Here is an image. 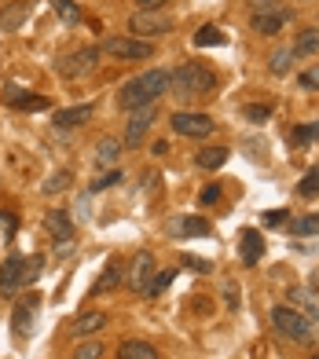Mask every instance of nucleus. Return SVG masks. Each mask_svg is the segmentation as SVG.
Masks as SVG:
<instances>
[{
	"label": "nucleus",
	"mask_w": 319,
	"mask_h": 359,
	"mask_svg": "<svg viewBox=\"0 0 319 359\" xmlns=\"http://www.w3.org/2000/svg\"><path fill=\"white\" fill-rule=\"evenodd\" d=\"M26 286V275H22V257H8L4 264H0V293L11 297V293H19Z\"/></svg>",
	"instance_id": "obj_13"
},
{
	"label": "nucleus",
	"mask_w": 319,
	"mask_h": 359,
	"mask_svg": "<svg viewBox=\"0 0 319 359\" xmlns=\"http://www.w3.org/2000/svg\"><path fill=\"white\" fill-rule=\"evenodd\" d=\"M154 271H158V264H154V257L147 253V250H140L136 257H133V268H129V290L133 293H147V286H151V279H154Z\"/></svg>",
	"instance_id": "obj_9"
},
{
	"label": "nucleus",
	"mask_w": 319,
	"mask_h": 359,
	"mask_svg": "<svg viewBox=\"0 0 319 359\" xmlns=\"http://www.w3.org/2000/svg\"><path fill=\"white\" fill-rule=\"evenodd\" d=\"M238 253H243V264L246 268H253L264 257V235L257 231V227H246V231L238 235Z\"/></svg>",
	"instance_id": "obj_15"
},
{
	"label": "nucleus",
	"mask_w": 319,
	"mask_h": 359,
	"mask_svg": "<svg viewBox=\"0 0 319 359\" xmlns=\"http://www.w3.org/2000/svg\"><path fill=\"white\" fill-rule=\"evenodd\" d=\"M169 125L177 136H187V140H205V136H213V128H217L210 114H191V110H177L169 118Z\"/></svg>",
	"instance_id": "obj_6"
},
{
	"label": "nucleus",
	"mask_w": 319,
	"mask_h": 359,
	"mask_svg": "<svg viewBox=\"0 0 319 359\" xmlns=\"http://www.w3.org/2000/svg\"><path fill=\"white\" fill-rule=\"evenodd\" d=\"M121 151H125V143H118L114 136H103L100 143H95L92 161H95L100 169H114V165H118V158H121Z\"/></svg>",
	"instance_id": "obj_17"
},
{
	"label": "nucleus",
	"mask_w": 319,
	"mask_h": 359,
	"mask_svg": "<svg viewBox=\"0 0 319 359\" xmlns=\"http://www.w3.org/2000/svg\"><path fill=\"white\" fill-rule=\"evenodd\" d=\"M118 180H121V169H107V172H103L100 180H95L92 187H88V191H92V194H95V191H107V187H114Z\"/></svg>",
	"instance_id": "obj_33"
},
{
	"label": "nucleus",
	"mask_w": 319,
	"mask_h": 359,
	"mask_svg": "<svg viewBox=\"0 0 319 359\" xmlns=\"http://www.w3.org/2000/svg\"><path fill=\"white\" fill-rule=\"evenodd\" d=\"M44 227H48V235L55 238V246H70L74 242V220L67 217V209H52V213L44 217Z\"/></svg>",
	"instance_id": "obj_14"
},
{
	"label": "nucleus",
	"mask_w": 319,
	"mask_h": 359,
	"mask_svg": "<svg viewBox=\"0 0 319 359\" xmlns=\"http://www.w3.org/2000/svg\"><path fill=\"white\" fill-rule=\"evenodd\" d=\"M22 19H26V4H22V0H15V4L0 15V29H19Z\"/></svg>",
	"instance_id": "obj_28"
},
{
	"label": "nucleus",
	"mask_w": 319,
	"mask_h": 359,
	"mask_svg": "<svg viewBox=\"0 0 319 359\" xmlns=\"http://www.w3.org/2000/svg\"><path fill=\"white\" fill-rule=\"evenodd\" d=\"M290 235H297V238H312V235H319V217H297V220L290 224Z\"/></svg>",
	"instance_id": "obj_29"
},
{
	"label": "nucleus",
	"mask_w": 319,
	"mask_h": 359,
	"mask_svg": "<svg viewBox=\"0 0 319 359\" xmlns=\"http://www.w3.org/2000/svg\"><path fill=\"white\" fill-rule=\"evenodd\" d=\"M118 359H162V355H158V348L147 345V341H121Z\"/></svg>",
	"instance_id": "obj_20"
},
{
	"label": "nucleus",
	"mask_w": 319,
	"mask_h": 359,
	"mask_svg": "<svg viewBox=\"0 0 319 359\" xmlns=\"http://www.w3.org/2000/svg\"><path fill=\"white\" fill-rule=\"evenodd\" d=\"M92 118V103H81V107H67V110H59L55 114V125L59 128H77L81 121Z\"/></svg>",
	"instance_id": "obj_21"
},
{
	"label": "nucleus",
	"mask_w": 319,
	"mask_h": 359,
	"mask_svg": "<svg viewBox=\"0 0 319 359\" xmlns=\"http://www.w3.org/2000/svg\"><path fill=\"white\" fill-rule=\"evenodd\" d=\"M184 264H187L191 271H210V268H213L210 260H202V257H184Z\"/></svg>",
	"instance_id": "obj_38"
},
{
	"label": "nucleus",
	"mask_w": 319,
	"mask_h": 359,
	"mask_svg": "<svg viewBox=\"0 0 319 359\" xmlns=\"http://www.w3.org/2000/svg\"><path fill=\"white\" fill-rule=\"evenodd\" d=\"M217 85V77L210 67H202V62H184L169 74V92L177 95V100H202V95H210Z\"/></svg>",
	"instance_id": "obj_2"
},
{
	"label": "nucleus",
	"mask_w": 319,
	"mask_h": 359,
	"mask_svg": "<svg viewBox=\"0 0 319 359\" xmlns=\"http://www.w3.org/2000/svg\"><path fill=\"white\" fill-rule=\"evenodd\" d=\"M95 62H100V48H77V52H70V55H62L59 62H55V74L59 77H67V81H77V77H85V74H92L95 70Z\"/></svg>",
	"instance_id": "obj_5"
},
{
	"label": "nucleus",
	"mask_w": 319,
	"mask_h": 359,
	"mask_svg": "<svg viewBox=\"0 0 319 359\" xmlns=\"http://www.w3.org/2000/svg\"><path fill=\"white\" fill-rule=\"evenodd\" d=\"M290 52H294V59L315 55V52H319V29H315V26H305V29H301V34L294 37V48H290Z\"/></svg>",
	"instance_id": "obj_19"
},
{
	"label": "nucleus",
	"mask_w": 319,
	"mask_h": 359,
	"mask_svg": "<svg viewBox=\"0 0 319 359\" xmlns=\"http://www.w3.org/2000/svg\"><path fill=\"white\" fill-rule=\"evenodd\" d=\"M140 11H162L165 8V0H136Z\"/></svg>",
	"instance_id": "obj_39"
},
{
	"label": "nucleus",
	"mask_w": 319,
	"mask_h": 359,
	"mask_svg": "<svg viewBox=\"0 0 319 359\" xmlns=\"http://www.w3.org/2000/svg\"><path fill=\"white\" fill-rule=\"evenodd\" d=\"M297 81H301V88H319V67L305 70V74H301Z\"/></svg>",
	"instance_id": "obj_37"
},
{
	"label": "nucleus",
	"mask_w": 319,
	"mask_h": 359,
	"mask_svg": "<svg viewBox=\"0 0 319 359\" xmlns=\"http://www.w3.org/2000/svg\"><path fill=\"white\" fill-rule=\"evenodd\" d=\"M297 194H301V198H315V194H319V169L305 172V180L297 184Z\"/></svg>",
	"instance_id": "obj_31"
},
{
	"label": "nucleus",
	"mask_w": 319,
	"mask_h": 359,
	"mask_svg": "<svg viewBox=\"0 0 319 359\" xmlns=\"http://www.w3.org/2000/svg\"><path fill=\"white\" fill-rule=\"evenodd\" d=\"M125 283V264L118 257H107V264L100 271V279L92 283V297H107V293H118V286Z\"/></svg>",
	"instance_id": "obj_10"
},
{
	"label": "nucleus",
	"mask_w": 319,
	"mask_h": 359,
	"mask_svg": "<svg viewBox=\"0 0 319 359\" xmlns=\"http://www.w3.org/2000/svg\"><path fill=\"white\" fill-rule=\"evenodd\" d=\"M220 198V184H210V187H202V194H198V202L202 205H213Z\"/></svg>",
	"instance_id": "obj_36"
},
{
	"label": "nucleus",
	"mask_w": 319,
	"mask_h": 359,
	"mask_svg": "<svg viewBox=\"0 0 319 359\" xmlns=\"http://www.w3.org/2000/svg\"><path fill=\"white\" fill-rule=\"evenodd\" d=\"M169 235L172 238H210L213 224L202 217H177V220H169Z\"/></svg>",
	"instance_id": "obj_12"
},
{
	"label": "nucleus",
	"mask_w": 319,
	"mask_h": 359,
	"mask_svg": "<svg viewBox=\"0 0 319 359\" xmlns=\"http://www.w3.org/2000/svg\"><path fill=\"white\" fill-rule=\"evenodd\" d=\"M283 220H286V213H283V209H276V213H268V217H264V227H279Z\"/></svg>",
	"instance_id": "obj_40"
},
{
	"label": "nucleus",
	"mask_w": 319,
	"mask_h": 359,
	"mask_svg": "<svg viewBox=\"0 0 319 359\" xmlns=\"http://www.w3.org/2000/svg\"><path fill=\"white\" fill-rule=\"evenodd\" d=\"M4 100H8L11 107H22V110H44V107H48V100H41V95H26L22 88H8Z\"/></svg>",
	"instance_id": "obj_22"
},
{
	"label": "nucleus",
	"mask_w": 319,
	"mask_h": 359,
	"mask_svg": "<svg viewBox=\"0 0 319 359\" xmlns=\"http://www.w3.org/2000/svg\"><path fill=\"white\" fill-rule=\"evenodd\" d=\"M195 44H198V48H220V44H228V37L220 34L217 26H202L198 34H195Z\"/></svg>",
	"instance_id": "obj_26"
},
{
	"label": "nucleus",
	"mask_w": 319,
	"mask_h": 359,
	"mask_svg": "<svg viewBox=\"0 0 319 359\" xmlns=\"http://www.w3.org/2000/svg\"><path fill=\"white\" fill-rule=\"evenodd\" d=\"M103 326H107V316H103V312H81V316L74 319V326H70V334L85 341V337H92L95 330H103Z\"/></svg>",
	"instance_id": "obj_18"
},
{
	"label": "nucleus",
	"mask_w": 319,
	"mask_h": 359,
	"mask_svg": "<svg viewBox=\"0 0 319 359\" xmlns=\"http://www.w3.org/2000/svg\"><path fill=\"white\" fill-rule=\"evenodd\" d=\"M151 125H154V107H140V110H133V118H129V125H125V147H143V140H147V133H151Z\"/></svg>",
	"instance_id": "obj_11"
},
{
	"label": "nucleus",
	"mask_w": 319,
	"mask_h": 359,
	"mask_svg": "<svg viewBox=\"0 0 319 359\" xmlns=\"http://www.w3.org/2000/svg\"><path fill=\"white\" fill-rule=\"evenodd\" d=\"M129 29L140 37V41H151V37H165L172 29V15L165 11H136L129 19Z\"/></svg>",
	"instance_id": "obj_7"
},
{
	"label": "nucleus",
	"mask_w": 319,
	"mask_h": 359,
	"mask_svg": "<svg viewBox=\"0 0 319 359\" xmlns=\"http://www.w3.org/2000/svg\"><path fill=\"white\" fill-rule=\"evenodd\" d=\"M22 275H26V286H34L41 275H44V253H29V257H22Z\"/></svg>",
	"instance_id": "obj_23"
},
{
	"label": "nucleus",
	"mask_w": 319,
	"mask_h": 359,
	"mask_svg": "<svg viewBox=\"0 0 319 359\" xmlns=\"http://www.w3.org/2000/svg\"><path fill=\"white\" fill-rule=\"evenodd\" d=\"M100 355H103L100 341H85V345H77V352H74V359H100Z\"/></svg>",
	"instance_id": "obj_34"
},
{
	"label": "nucleus",
	"mask_w": 319,
	"mask_h": 359,
	"mask_svg": "<svg viewBox=\"0 0 319 359\" xmlns=\"http://www.w3.org/2000/svg\"><path fill=\"white\" fill-rule=\"evenodd\" d=\"M103 52L107 55H114V59H151L154 55V44L151 41H140V37H107L103 41Z\"/></svg>",
	"instance_id": "obj_8"
},
{
	"label": "nucleus",
	"mask_w": 319,
	"mask_h": 359,
	"mask_svg": "<svg viewBox=\"0 0 319 359\" xmlns=\"http://www.w3.org/2000/svg\"><path fill=\"white\" fill-rule=\"evenodd\" d=\"M52 8H55V15H59V19L67 22V26H77V22H81V8H77L74 0H52Z\"/></svg>",
	"instance_id": "obj_25"
},
{
	"label": "nucleus",
	"mask_w": 319,
	"mask_h": 359,
	"mask_svg": "<svg viewBox=\"0 0 319 359\" xmlns=\"http://www.w3.org/2000/svg\"><path fill=\"white\" fill-rule=\"evenodd\" d=\"M308 140H312L308 128H297V133H290V143H308Z\"/></svg>",
	"instance_id": "obj_41"
},
{
	"label": "nucleus",
	"mask_w": 319,
	"mask_h": 359,
	"mask_svg": "<svg viewBox=\"0 0 319 359\" xmlns=\"http://www.w3.org/2000/svg\"><path fill=\"white\" fill-rule=\"evenodd\" d=\"M290 62H294V52H290V48H276V52L268 55V70H272L276 77H283L286 70H290Z\"/></svg>",
	"instance_id": "obj_24"
},
{
	"label": "nucleus",
	"mask_w": 319,
	"mask_h": 359,
	"mask_svg": "<svg viewBox=\"0 0 319 359\" xmlns=\"http://www.w3.org/2000/svg\"><path fill=\"white\" fill-rule=\"evenodd\" d=\"M34 319H37V293H29V301H22L19 308H15V316H11L15 337H26L29 330H34Z\"/></svg>",
	"instance_id": "obj_16"
},
{
	"label": "nucleus",
	"mask_w": 319,
	"mask_h": 359,
	"mask_svg": "<svg viewBox=\"0 0 319 359\" xmlns=\"http://www.w3.org/2000/svg\"><path fill=\"white\" fill-rule=\"evenodd\" d=\"M272 323L279 326V334H283V337L297 341V345H312V337H315L312 319H308V316H301L297 308H290V304H279L276 312H272Z\"/></svg>",
	"instance_id": "obj_4"
},
{
	"label": "nucleus",
	"mask_w": 319,
	"mask_h": 359,
	"mask_svg": "<svg viewBox=\"0 0 319 359\" xmlns=\"http://www.w3.org/2000/svg\"><path fill=\"white\" fill-rule=\"evenodd\" d=\"M70 169H59V172H52L48 176V184H44V194H59V191H67L70 187Z\"/></svg>",
	"instance_id": "obj_30"
},
{
	"label": "nucleus",
	"mask_w": 319,
	"mask_h": 359,
	"mask_svg": "<svg viewBox=\"0 0 319 359\" xmlns=\"http://www.w3.org/2000/svg\"><path fill=\"white\" fill-rule=\"evenodd\" d=\"M228 161V147H210V151L198 154V165L202 169H220Z\"/></svg>",
	"instance_id": "obj_27"
},
{
	"label": "nucleus",
	"mask_w": 319,
	"mask_h": 359,
	"mask_svg": "<svg viewBox=\"0 0 319 359\" xmlns=\"http://www.w3.org/2000/svg\"><path fill=\"white\" fill-rule=\"evenodd\" d=\"M290 19H294V11L286 4H279V0H257V8L250 15V29L261 37H276Z\"/></svg>",
	"instance_id": "obj_3"
},
{
	"label": "nucleus",
	"mask_w": 319,
	"mask_h": 359,
	"mask_svg": "<svg viewBox=\"0 0 319 359\" xmlns=\"http://www.w3.org/2000/svg\"><path fill=\"white\" fill-rule=\"evenodd\" d=\"M308 133H312V140H315V136H319V121H315V125H312V128H308Z\"/></svg>",
	"instance_id": "obj_42"
},
{
	"label": "nucleus",
	"mask_w": 319,
	"mask_h": 359,
	"mask_svg": "<svg viewBox=\"0 0 319 359\" xmlns=\"http://www.w3.org/2000/svg\"><path fill=\"white\" fill-rule=\"evenodd\" d=\"M246 118L261 125V121H268V118H272V107H264V103H250V107H246Z\"/></svg>",
	"instance_id": "obj_35"
},
{
	"label": "nucleus",
	"mask_w": 319,
	"mask_h": 359,
	"mask_svg": "<svg viewBox=\"0 0 319 359\" xmlns=\"http://www.w3.org/2000/svg\"><path fill=\"white\" fill-rule=\"evenodd\" d=\"M165 92H169V74H165V70H147V74L133 77L129 85H121V92H118V107H121V110L154 107Z\"/></svg>",
	"instance_id": "obj_1"
},
{
	"label": "nucleus",
	"mask_w": 319,
	"mask_h": 359,
	"mask_svg": "<svg viewBox=\"0 0 319 359\" xmlns=\"http://www.w3.org/2000/svg\"><path fill=\"white\" fill-rule=\"evenodd\" d=\"M172 283V271H154V279L147 286V297H158V293H165V286Z\"/></svg>",
	"instance_id": "obj_32"
}]
</instances>
